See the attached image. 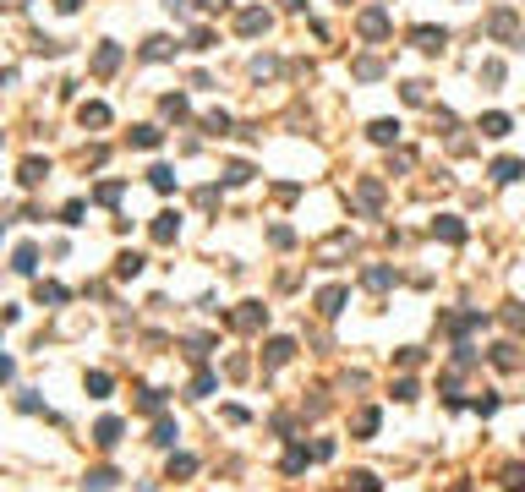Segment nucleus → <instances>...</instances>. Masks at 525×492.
I'll return each mask as SVG.
<instances>
[{"instance_id":"37","label":"nucleus","mask_w":525,"mask_h":492,"mask_svg":"<svg viewBox=\"0 0 525 492\" xmlns=\"http://www.w3.org/2000/svg\"><path fill=\"white\" fill-rule=\"evenodd\" d=\"M307 459H312V449H290V454H285V471H307Z\"/></svg>"},{"instance_id":"52","label":"nucleus","mask_w":525,"mask_h":492,"mask_svg":"<svg viewBox=\"0 0 525 492\" xmlns=\"http://www.w3.org/2000/svg\"><path fill=\"white\" fill-rule=\"evenodd\" d=\"M77 6H83V0H61V11H77Z\"/></svg>"},{"instance_id":"3","label":"nucleus","mask_w":525,"mask_h":492,"mask_svg":"<svg viewBox=\"0 0 525 492\" xmlns=\"http://www.w3.org/2000/svg\"><path fill=\"white\" fill-rule=\"evenodd\" d=\"M411 44H416L421 55H438L443 44H449V28H432V22H421V28H411Z\"/></svg>"},{"instance_id":"51","label":"nucleus","mask_w":525,"mask_h":492,"mask_svg":"<svg viewBox=\"0 0 525 492\" xmlns=\"http://www.w3.org/2000/svg\"><path fill=\"white\" fill-rule=\"evenodd\" d=\"M279 6H285V11H301V6H307V0H279Z\"/></svg>"},{"instance_id":"23","label":"nucleus","mask_w":525,"mask_h":492,"mask_svg":"<svg viewBox=\"0 0 525 492\" xmlns=\"http://www.w3.org/2000/svg\"><path fill=\"white\" fill-rule=\"evenodd\" d=\"M350 492H383V481L372 471H350Z\"/></svg>"},{"instance_id":"9","label":"nucleus","mask_w":525,"mask_h":492,"mask_svg":"<svg viewBox=\"0 0 525 492\" xmlns=\"http://www.w3.org/2000/svg\"><path fill=\"white\" fill-rule=\"evenodd\" d=\"M290 356H295V339H269V345H263V361H269V367H285Z\"/></svg>"},{"instance_id":"42","label":"nucleus","mask_w":525,"mask_h":492,"mask_svg":"<svg viewBox=\"0 0 525 492\" xmlns=\"http://www.w3.org/2000/svg\"><path fill=\"white\" fill-rule=\"evenodd\" d=\"M273 71H279V61H273V55H257V61H252V77H273Z\"/></svg>"},{"instance_id":"30","label":"nucleus","mask_w":525,"mask_h":492,"mask_svg":"<svg viewBox=\"0 0 525 492\" xmlns=\"http://www.w3.org/2000/svg\"><path fill=\"white\" fill-rule=\"evenodd\" d=\"M137 410H148V416H159V410H165V394H159V389H143V399H137Z\"/></svg>"},{"instance_id":"29","label":"nucleus","mask_w":525,"mask_h":492,"mask_svg":"<svg viewBox=\"0 0 525 492\" xmlns=\"http://www.w3.org/2000/svg\"><path fill=\"white\" fill-rule=\"evenodd\" d=\"M17 274H33V268H39V252H33V246H17Z\"/></svg>"},{"instance_id":"26","label":"nucleus","mask_w":525,"mask_h":492,"mask_svg":"<svg viewBox=\"0 0 525 492\" xmlns=\"http://www.w3.org/2000/svg\"><path fill=\"white\" fill-rule=\"evenodd\" d=\"M191 471H197L191 454H170V481H175V476H191Z\"/></svg>"},{"instance_id":"34","label":"nucleus","mask_w":525,"mask_h":492,"mask_svg":"<svg viewBox=\"0 0 525 492\" xmlns=\"http://www.w3.org/2000/svg\"><path fill=\"white\" fill-rule=\"evenodd\" d=\"M203 131H213V137H219V131H230V115H225V110H213V115H203Z\"/></svg>"},{"instance_id":"5","label":"nucleus","mask_w":525,"mask_h":492,"mask_svg":"<svg viewBox=\"0 0 525 492\" xmlns=\"http://www.w3.org/2000/svg\"><path fill=\"white\" fill-rule=\"evenodd\" d=\"M432 235H438V241H449V246H460L471 230H465V219H454V213H438V219H432Z\"/></svg>"},{"instance_id":"14","label":"nucleus","mask_w":525,"mask_h":492,"mask_svg":"<svg viewBox=\"0 0 525 492\" xmlns=\"http://www.w3.org/2000/svg\"><path fill=\"white\" fill-rule=\"evenodd\" d=\"M115 438H121V421H115V416H105V421L93 427V443H99V449H115Z\"/></svg>"},{"instance_id":"27","label":"nucleus","mask_w":525,"mask_h":492,"mask_svg":"<svg viewBox=\"0 0 525 492\" xmlns=\"http://www.w3.org/2000/svg\"><path fill=\"white\" fill-rule=\"evenodd\" d=\"M175 438H181V432H175V421H153V443H159V449H170Z\"/></svg>"},{"instance_id":"44","label":"nucleus","mask_w":525,"mask_h":492,"mask_svg":"<svg viewBox=\"0 0 525 492\" xmlns=\"http://www.w3.org/2000/svg\"><path fill=\"white\" fill-rule=\"evenodd\" d=\"M269 241H273V246H295V230H290V225H273Z\"/></svg>"},{"instance_id":"16","label":"nucleus","mask_w":525,"mask_h":492,"mask_svg":"<svg viewBox=\"0 0 525 492\" xmlns=\"http://www.w3.org/2000/svg\"><path fill=\"white\" fill-rule=\"evenodd\" d=\"M378 410H356V421H350V432H356V438H372V432H378Z\"/></svg>"},{"instance_id":"24","label":"nucleus","mask_w":525,"mask_h":492,"mask_svg":"<svg viewBox=\"0 0 525 492\" xmlns=\"http://www.w3.org/2000/svg\"><path fill=\"white\" fill-rule=\"evenodd\" d=\"M131 143H137V148H159V143H165V131H159V126H137Z\"/></svg>"},{"instance_id":"25","label":"nucleus","mask_w":525,"mask_h":492,"mask_svg":"<svg viewBox=\"0 0 525 492\" xmlns=\"http://www.w3.org/2000/svg\"><path fill=\"white\" fill-rule=\"evenodd\" d=\"M148 181H153V192H170V186H175V170H170V164H153Z\"/></svg>"},{"instance_id":"33","label":"nucleus","mask_w":525,"mask_h":492,"mask_svg":"<svg viewBox=\"0 0 525 492\" xmlns=\"http://www.w3.org/2000/svg\"><path fill=\"white\" fill-rule=\"evenodd\" d=\"M399 99H405V104H427V82H405Z\"/></svg>"},{"instance_id":"10","label":"nucleus","mask_w":525,"mask_h":492,"mask_svg":"<svg viewBox=\"0 0 525 492\" xmlns=\"http://www.w3.org/2000/svg\"><path fill=\"white\" fill-rule=\"evenodd\" d=\"M367 137H372L378 148H394L399 143V121H372V126H367Z\"/></svg>"},{"instance_id":"17","label":"nucleus","mask_w":525,"mask_h":492,"mask_svg":"<svg viewBox=\"0 0 525 492\" xmlns=\"http://www.w3.org/2000/svg\"><path fill=\"white\" fill-rule=\"evenodd\" d=\"M487 28H492V39H509V33H514V11H492V22H487Z\"/></svg>"},{"instance_id":"32","label":"nucleus","mask_w":525,"mask_h":492,"mask_svg":"<svg viewBox=\"0 0 525 492\" xmlns=\"http://www.w3.org/2000/svg\"><path fill=\"white\" fill-rule=\"evenodd\" d=\"M115 487V471H88V492H110Z\"/></svg>"},{"instance_id":"41","label":"nucleus","mask_w":525,"mask_h":492,"mask_svg":"<svg viewBox=\"0 0 525 492\" xmlns=\"http://www.w3.org/2000/svg\"><path fill=\"white\" fill-rule=\"evenodd\" d=\"M471 410H476V416H492V410H498V394H476V399H471Z\"/></svg>"},{"instance_id":"31","label":"nucleus","mask_w":525,"mask_h":492,"mask_svg":"<svg viewBox=\"0 0 525 492\" xmlns=\"http://www.w3.org/2000/svg\"><path fill=\"white\" fill-rule=\"evenodd\" d=\"M356 77H361V82L383 77V61H372V55H361V61H356Z\"/></svg>"},{"instance_id":"38","label":"nucleus","mask_w":525,"mask_h":492,"mask_svg":"<svg viewBox=\"0 0 525 492\" xmlns=\"http://www.w3.org/2000/svg\"><path fill=\"white\" fill-rule=\"evenodd\" d=\"M165 115H170V121H187V99H181V93H170V99H165Z\"/></svg>"},{"instance_id":"2","label":"nucleus","mask_w":525,"mask_h":492,"mask_svg":"<svg viewBox=\"0 0 525 492\" xmlns=\"http://www.w3.org/2000/svg\"><path fill=\"white\" fill-rule=\"evenodd\" d=\"M263 323H269V307H263V301H241V312H230V328H241V334H257Z\"/></svg>"},{"instance_id":"28","label":"nucleus","mask_w":525,"mask_h":492,"mask_svg":"<svg viewBox=\"0 0 525 492\" xmlns=\"http://www.w3.org/2000/svg\"><path fill=\"white\" fill-rule=\"evenodd\" d=\"M504 492H525V465H504Z\"/></svg>"},{"instance_id":"6","label":"nucleus","mask_w":525,"mask_h":492,"mask_svg":"<svg viewBox=\"0 0 525 492\" xmlns=\"http://www.w3.org/2000/svg\"><path fill=\"white\" fill-rule=\"evenodd\" d=\"M345 301H350V290H345V285L317 290V312H323V317H339V312H345Z\"/></svg>"},{"instance_id":"46","label":"nucleus","mask_w":525,"mask_h":492,"mask_svg":"<svg viewBox=\"0 0 525 492\" xmlns=\"http://www.w3.org/2000/svg\"><path fill=\"white\" fill-rule=\"evenodd\" d=\"M191 49H213V28H191Z\"/></svg>"},{"instance_id":"49","label":"nucleus","mask_w":525,"mask_h":492,"mask_svg":"<svg viewBox=\"0 0 525 492\" xmlns=\"http://www.w3.org/2000/svg\"><path fill=\"white\" fill-rule=\"evenodd\" d=\"M11 372H17V367H11V356H0V383H11Z\"/></svg>"},{"instance_id":"11","label":"nucleus","mask_w":525,"mask_h":492,"mask_svg":"<svg viewBox=\"0 0 525 492\" xmlns=\"http://www.w3.org/2000/svg\"><path fill=\"white\" fill-rule=\"evenodd\" d=\"M378 203H383V181H361V186H356V208H367V213H372Z\"/></svg>"},{"instance_id":"45","label":"nucleus","mask_w":525,"mask_h":492,"mask_svg":"<svg viewBox=\"0 0 525 492\" xmlns=\"http://www.w3.org/2000/svg\"><path fill=\"white\" fill-rule=\"evenodd\" d=\"M394 399H399V405H411V399H416V383H411V377H399V383H394Z\"/></svg>"},{"instance_id":"35","label":"nucleus","mask_w":525,"mask_h":492,"mask_svg":"<svg viewBox=\"0 0 525 492\" xmlns=\"http://www.w3.org/2000/svg\"><path fill=\"white\" fill-rule=\"evenodd\" d=\"M252 181V164H230V170H225V186H247Z\"/></svg>"},{"instance_id":"36","label":"nucleus","mask_w":525,"mask_h":492,"mask_svg":"<svg viewBox=\"0 0 525 492\" xmlns=\"http://www.w3.org/2000/svg\"><path fill=\"white\" fill-rule=\"evenodd\" d=\"M88 394L105 399V394H110V372H88Z\"/></svg>"},{"instance_id":"1","label":"nucleus","mask_w":525,"mask_h":492,"mask_svg":"<svg viewBox=\"0 0 525 492\" xmlns=\"http://www.w3.org/2000/svg\"><path fill=\"white\" fill-rule=\"evenodd\" d=\"M356 33H361V39H372V44L389 39V11H383V6H367V11L356 17Z\"/></svg>"},{"instance_id":"39","label":"nucleus","mask_w":525,"mask_h":492,"mask_svg":"<svg viewBox=\"0 0 525 492\" xmlns=\"http://www.w3.org/2000/svg\"><path fill=\"white\" fill-rule=\"evenodd\" d=\"M492 361H498V367H520V356H514V345H492Z\"/></svg>"},{"instance_id":"20","label":"nucleus","mask_w":525,"mask_h":492,"mask_svg":"<svg viewBox=\"0 0 525 492\" xmlns=\"http://www.w3.org/2000/svg\"><path fill=\"white\" fill-rule=\"evenodd\" d=\"M170 55H175V44H170V39H148L143 44V61H170Z\"/></svg>"},{"instance_id":"48","label":"nucleus","mask_w":525,"mask_h":492,"mask_svg":"<svg viewBox=\"0 0 525 492\" xmlns=\"http://www.w3.org/2000/svg\"><path fill=\"white\" fill-rule=\"evenodd\" d=\"M482 82H492V88H498V82H504V61H487V66H482Z\"/></svg>"},{"instance_id":"53","label":"nucleus","mask_w":525,"mask_h":492,"mask_svg":"<svg viewBox=\"0 0 525 492\" xmlns=\"http://www.w3.org/2000/svg\"><path fill=\"white\" fill-rule=\"evenodd\" d=\"M345 6H350V0H345Z\"/></svg>"},{"instance_id":"19","label":"nucleus","mask_w":525,"mask_h":492,"mask_svg":"<svg viewBox=\"0 0 525 492\" xmlns=\"http://www.w3.org/2000/svg\"><path fill=\"white\" fill-rule=\"evenodd\" d=\"M115 274H121V279H137V274H143V257H137V252H121V257H115Z\"/></svg>"},{"instance_id":"13","label":"nucleus","mask_w":525,"mask_h":492,"mask_svg":"<svg viewBox=\"0 0 525 492\" xmlns=\"http://www.w3.org/2000/svg\"><path fill=\"white\" fill-rule=\"evenodd\" d=\"M181 235V213H159L153 219V241H175Z\"/></svg>"},{"instance_id":"18","label":"nucleus","mask_w":525,"mask_h":492,"mask_svg":"<svg viewBox=\"0 0 525 492\" xmlns=\"http://www.w3.org/2000/svg\"><path fill=\"white\" fill-rule=\"evenodd\" d=\"M115 66H121V49H115V44H105V49L93 55V71L105 77V71H115Z\"/></svg>"},{"instance_id":"40","label":"nucleus","mask_w":525,"mask_h":492,"mask_svg":"<svg viewBox=\"0 0 525 492\" xmlns=\"http://www.w3.org/2000/svg\"><path fill=\"white\" fill-rule=\"evenodd\" d=\"M213 383H219L213 372H197V383H191V394H197V399H208V394H213Z\"/></svg>"},{"instance_id":"15","label":"nucleus","mask_w":525,"mask_h":492,"mask_svg":"<svg viewBox=\"0 0 525 492\" xmlns=\"http://www.w3.org/2000/svg\"><path fill=\"white\" fill-rule=\"evenodd\" d=\"M361 279H367V290H389V285H394V268H389V263H372Z\"/></svg>"},{"instance_id":"43","label":"nucleus","mask_w":525,"mask_h":492,"mask_svg":"<svg viewBox=\"0 0 525 492\" xmlns=\"http://www.w3.org/2000/svg\"><path fill=\"white\" fill-rule=\"evenodd\" d=\"M504 317H509V328H514V334H525V307H520V301H509Z\"/></svg>"},{"instance_id":"12","label":"nucleus","mask_w":525,"mask_h":492,"mask_svg":"<svg viewBox=\"0 0 525 492\" xmlns=\"http://www.w3.org/2000/svg\"><path fill=\"white\" fill-rule=\"evenodd\" d=\"M235 28H241L247 39H252V33H269V11H241V17H235Z\"/></svg>"},{"instance_id":"22","label":"nucleus","mask_w":525,"mask_h":492,"mask_svg":"<svg viewBox=\"0 0 525 492\" xmlns=\"http://www.w3.org/2000/svg\"><path fill=\"white\" fill-rule=\"evenodd\" d=\"M77 121H83V126H110V110H105V104H83Z\"/></svg>"},{"instance_id":"21","label":"nucleus","mask_w":525,"mask_h":492,"mask_svg":"<svg viewBox=\"0 0 525 492\" xmlns=\"http://www.w3.org/2000/svg\"><path fill=\"white\" fill-rule=\"evenodd\" d=\"M44 175H49V159H28L22 164V186H39Z\"/></svg>"},{"instance_id":"8","label":"nucleus","mask_w":525,"mask_h":492,"mask_svg":"<svg viewBox=\"0 0 525 492\" xmlns=\"http://www.w3.org/2000/svg\"><path fill=\"white\" fill-rule=\"evenodd\" d=\"M487 175H492L498 186H509V181H520V175H525V164H520V159H509V153H504V159H492V170H487Z\"/></svg>"},{"instance_id":"4","label":"nucleus","mask_w":525,"mask_h":492,"mask_svg":"<svg viewBox=\"0 0 525 492\" xmlns=\"http://www.w3.org/2000/svg\"><path fill=\"white\" fill-rule=\"evenodd\" d=\"M350 246H356V241H350V230H339V235H329V241L317 246V263H323V268H334L339 257H350Z\"/></svg>"},{"instance_id":"47","label":"nucleus","mask_w":525,"mask_h":492,"mask_svg":"<svg viewBox=\"0 0 525 492\" xmlns=\"http://www.w3.org/2000/svg\"><path fill=\"white\" fill-rule=\"evenodd\" d=\"M39 301H49V307H61V301H66V290H61V285H39Z\"/></svg>"},{"instance_id":"50","label":"nucleus","mask_w":525,"mask_h":492,"mask_svg":"<svg viewBox=\"0 0 525 492\" xmlns=\"http://www.w3.org/2000/svg\"><path fill=\"white\" fill-rule=\"evenodd\" d=\"M225 6H230V0H203V11H225Z\"/></svg>"},{"instance_id":"7","label":"nucleus","mask_w":525,"mask_h":492,"mask_svg":"<svg viewBox=\"0 0 525 492\" xmlns=\"http://www.w3.org/2000/svg\"><path fill=\"white\" fill-rule=\"evenodd\" d=\"M509 131H514V121H509L504 110H487V115H482V137L498 143V137H509Z\"/></svg>"}]
</instances>
